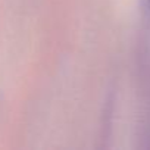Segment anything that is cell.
Masks as SVG:
<instances>
[{
  "instance_id": "6da1fadb",
  "label": "cell",
  "mask_w": 150,
  "mask_h": 150,
  "mask_svg": "<svg viewBox=\"0 0 150 150\" xmlns=\"http://www.w3.org/2000/svg\"><path fill=\"white\" fill-rule=\"evenodd\" d=\"M149 3H150V0H149Z\"/></svg>"
}]
</instances>
